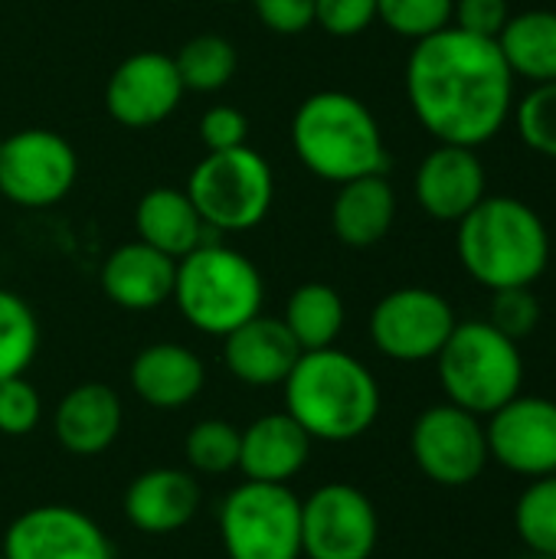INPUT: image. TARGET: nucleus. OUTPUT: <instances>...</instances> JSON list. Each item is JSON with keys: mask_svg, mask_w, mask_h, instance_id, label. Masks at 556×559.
Wrapping results in <instances>:
<instances>
[{"mask_svg": "<svg viewBox=\"0 0 556 559\" xmlns=\"http://www.w3.org/2000/svg\"><path fill=\"white\" fill-rule=\"evenodd\" d=\"M406 98L439 144L482 147L511 121L514 75L495 39L446 26L413 46Z\"/></svg>", "mask_w": 556, "mask_h": 559, "instance_id": "f257e3e1", "label": "nucleus"}, {"mask_svg": "<svg viewBox=\"0 0 556 559\" xmlns=\"http://www.w3.org/2000/svg\"><path fill=\"white\" fill-rule=\"evenodd\" d=\"M285 413L311 436V442H354L367 436L380 416V383L364 360L347 350H305L282 383Z\"/></svg>", "mask_w": 556, "mask_h": 559, "instance_id": "f03ea898", "label": "nucleus"}, {"mask_svg": "<svg viewBox=\"0 0 556 559\" xmlns=\"http://www.w3.org/2000/svg\"><path fill=\"white\" fill-rule=\"evenodd\" d=\"M456 226L459 262L488 292L534 288L551 265L547 223L518 197H485Z\"/></svg>", "mask_w": 556, "mask_h": 559, "instance_id": "7ed1b4c3", "label": "nucleus"}, {"mask_svg": "<svg viewBox=\"0 0 556 559\" xmlns=\"http://www.w3.org/2000/svg\"><path fill=\"white\" fill-rule=\"evenodd\" d=\"M298 160L328 183L387 174L390 154L377 115L351 92L324 88L308 95L292 118Z\"/></svg>", "mask_w": 556, "mask_h": 559, "instance_id": "20e7f679", "label": "nucleus"}, {"mask_svg": "<svg viewBox=\"0 0 556 559\" xmlns=\"http://www.w3.org/2000/svg\"><path fill=\"white\" fill-rule=\"evenodd\" d=\"M265 285L256 262L223 242H203L177 259L174 295L180 318L210 337H226L262 311Z\"/></svg>", "mask_w": 556, "mask_h": 559, "instance_id": "39448f33", "label": "nucleus"}, {"mask_svg": "<svg viewBox=\"0 0 556 559\" xmlns=\"http://www.w3.org/2000/svg\"><path fill=\"white\" fill-rule=\"evenodd\" d=\"M446 403L482 419L511 403L524 386V357L518 341L492 321H459L436 357Z\"/></svg>", "mask_w": 556, "mask_h": 559, "instance_id": "423d86ee", "label": "nucleus"}, {"mask_svg": "<svg viewBox=\"0 0 556 559\" xmlns=\"http://www.w3.org/2000/svg\"><path fill=\"white\" fill-rule=\"evenodd\" d=\"M200 219L213 233H246L259 226L275 200L272 164L249 144L229 151H206L187 180Z\"/></svg>", "mask_w": 556, "mask_h": 559, "instance_id": "0eeeda50", "label": "nucleus"}, {"mask_svg": "<svg viewBox=\"0 0 556 559\" xmlns=\"http://www.w3.org/2000/svg\"><path fill=\"white\" fill-rule=\"evenodd\" d=\"M226 559H301V498L288 485L246 481L220 504Z\"/></svg>", "mask_w": 556, "mask_h": 559, "instance_id": "6e6552de", "label": "nucleus"}, {"mask_svg": "<svg viewBox=\"0 0 556 559\" xmlns=\"http://www.w3.org/2000/svg\"><path fill=\"white\" fill-rule=\"evenodd\" d=\"M410 455L416 468L442 488L478 481L492 462L482 416L452 403L429 406L416 416L410 429Z\"/></svg>", "mask_w": 556, "mask_h": 559, "instance_id": "1a4fd4ad", "label": "nucleus"}, {"mask_svg": "<svg viewBox=\"0 0 556 559\" xmlns=\"http://www.w3.org/2000/svg\"><path fill=\"white\" fill-rule=\"evenodd\" d=\"M380 544L374 501L347 481H328L301 501V557L370 559Z\"/></svg>", "mask_w": 556, "mask_h": 559, "instance_id": "9d476101", "label": "nucleus"}, {"mask_svg": "<svg viewBox=\"0 0 556 559\" xmlns=\"http://www.w3.org/2000/svg\"><path fill=\"white\" fill-rule=\"evenodd\" d=\"M459 318L452 305L423 285L393 288L370 311V341L374 347L397 364H426L436 360Z\"/></svg>", "mask_w": 556, "mask_h": 559, "instance_id": "9b49d317", "label": "nucleus"}, {"mask_svg": "<svg viewBox=\"0 0 556 559\" xmlns=\"http://www.w3.org/2000/svg\"><path fill=\"white\" fill-rule=\"evenodd\" d=\"M79 177L72 144L49 128H23L3 138L0 147V193L26 210L59 203Z\"/></svg>", "mask_w": 556, "mask_h": 559, "instance_id": "f8f14e48", "label": "nucleus"}, {"mask_svg": "<svg viewBox=\"0 0 556 559\" xmlns=\"http://www.w3.org/2000/svg\"><path fill=\"white\" fill-rule=\"evenodd\" d=\"M488 459L521 478L556 475V400L518 393L485 426Z\"/></svg>", "mask_w": 556, "mask_h": 559, "instance_id": "ddd939ff", "label": "nucleus"}, {"mask_svg": "<svg viewBox=\"0 0 556 559\" xmlns=\"http://www.w3.org/2000/svg\"><path fill=\"white\" fill-rule=\"evenodd\" d=\"M3 559H111V540L79 508L39 504L16 514L3 534Z\"/></svg>", "mask_w": 556, "mask_h": 559, "instance_id": "4468645a", "label": "nucleus"}, {"mask_svg": "<svg viewBox=\"0 0 556 559\" xmlns=\"http://www.w3.org/2000/svg\"><path fill=\"white\" fill-rule=\"evenodd\" d=\"M184 82L177 75L174 56L144 49L118 62L105 85V108L121 128H154L167 121L180 98H184Z\"/></svg>", "mask_w": 556, "mask_h": 559, "instance_id": "2eb2a0df", "label": "nucleus"}, {"mask_svg": "<svg viewBox=\"0 0 556 559\" xmlns=\"http://www.w3.org/2000/svg\"><path fill=\"white\" fill-rule=\"evenodd\" d=\"M413 193L419 210L439 223H459L488 197V170L478 147L436 144L416 167Z\"/></svg>", "mask_w": 556, "mask_h": 559, "instance_id": "dca6fc26", "label": "nucleus"}, {"mask_svg": "<svg viewBox=\"0 0 556 559\" xmlns=\"http://www.w3.org/2000/svg\"><path fill=\"white\" fill-rule=\"evenodd\" d=\"M301 347L288 334L282 318L256 314L236 331L223 337V367L233 380L265 390V386H282L292 367L298 364Z\"/></svg>", "mask_w": 556, "mask_h": 559, "instance_id": "f3484780", "label": "nucleus"}, {"mask_svg": "<svg viewBox=\"0 0 556 559\" xmlns=\"http://www.w3.org/2000/svg\"><path fill=\"white\" fill-rule=\"evenodd\" d=\"M200 485L190 472L180 468H147L121 495L125 521L141 534H177L200 511Z\"/></svg>", "mask_w": 556, "mask_h": 559, "instance_id": "a211bd4d", "label": "nucleus"}, {"mask_svg": "<svg viewBox=\"0 0 556 559\" xmlns=\"http://www.w3.org/2000/svg\"><path fill=\"white\" fill-rule=\"evenodd\" d=\"M128 383L144 406L177 413L200 396L206 383V367L190 347L157 341L134 354L128 367Z\"/></svg>", "mask_w": 556, "mask_h": 559, "instance_id": "6ab92c4d", "label": "nucleus"}, {"mask_svg": "<svg viewBox=\"0 0 556 559\" xmlns=\"http://www.w3.org/2000/svg\"><path fill=\"white\" fill-rule=\"evenodd\" d=\"M311 436L282 409L249 423L239 436V472L246 481L288 485L311 459Z\"/></svg>", "mask_w": 556, "mask_h": 559, "instance_id": "aec40b11", "label": "nucleus"}, {"mask_svg": "<svg viewBox=\"0 0 556 559\" xmlns=\"http://www.w3.org/2000/svg\"><path fill=\"white\" fill-rule=\"evenodd\" d=\"M177 259L134 239L118 246L102 265V292L125 311H154L174 295Z\"/></svg>", "mask_w": 556, "mask_h": 559, "instance_id": "412c9836", "label": "nucleus"}, {"mask_svg": "<svg viewBox=\"0 0 556 559\" xmlns=\"http://www.w3.org/2000/svg\"><path fill=\"white\" fill-rule=\"evenodd\" d=\"M121 423H125L121 396L111 386L79 383L59 400L52 432L69 455L88 459L115 445V439L121 436Z\"/></svg>", "mask_w": 556, "mask_h": 559, "instance_id": "4be33fe9", "label": "nucleus"}, {"mask_svg": "<svg viewBox=\"0 0 556 559\" xmlns=\"http://www.w3.org/2000/svg\"><path fill=\"white\" fill-rule=\"evenodd\" d=\"M397 219V190L387 174H367L338 183L331 203V233L351 249H370L387 239Z\"/></svg>", "mask_w": 556, "mask_h": 559, "instance_id": "5701e85b", "label": "nucleus"}, {"mask_svg": "<svg viewBox=\"0 0 556 559\" xmlns=\"http://www.w3.org/2000/svg\"><path fill=\"white\" fill-rule=\"evenodd\" d=\"M138 239L161 249L170 259H184L206 239V223L200 219L187 190L177 187H154L141 197L134 210Z\"/></svg>", "mask_w": 556, "mask_h": 559, "instance_id": "b1692460", "label": "nucleus"}, {"mask_svg": "<svg viewBox=\"0 0 556 559\" xmlns=\"http://www.w3.org/2000/svg\"><path fill=\"white\" fill-rule=\"evenodd\" d=\"M495 43L514 79L531 85L556 82V10L511 13Z\"/></svg>", "mask_w": 556, "mask_h": 559, "instance_id": "393cba45", "label": "nucleus"}, {"mask_svg": "<svg viewBox=\"0 0 556 559\" xmlns=\"http://www.w3.org/2000/svg\"><path fill=\"white\" fill-rule=\"evenodd\" d=\"M282 321L295 337V344L301 347V354L334 347L347 321L344 298L338 295V288L324 282H305L288 295Z\"/></svg>", "mask_w": 556, "mask_h": 559, "instance_id": "a878e982", "label": "nucleus"}, {"mask_svg": "<svg viewBox=\"0 0 556 559\" xmlns=\"http://www.w3.org/2000/svg\"><path fill=\"white\" fill-rule=\"evenodd\" d=\"M174 66L187 92H220L236 75L239 56L226 36L200 33L177 49Z\"/></svg>", "mask_w": 556, "mask_h": 559, "instance_id": "bb28decb", "label": "nucleus"}, {"mask_svg": "<svg viewBox=\"0 0 556 559\" xmlns=\"http://www.w3.org/2000/svg\"><path fill=\"white\" fill-rule=\"evenodd\" d=\"M39 350V321L33 308L0 288V380L23 377Z\"/></svg>", "mask_w": 556, "mask_h": 559, "instance_id": "cd10ccee", "label": "nucleus"}, {"mask_svg": "<svg viewBox=\"0 0 556 559\" xmlns=\"http://www.w3.org/2000/svg\"><path fill=\"white\" fill-rule=\"evenodd\" d=\"M514 531L534 557L556 559V475L534 478L514 504Z\"/></svg>", "mask_w": 556, "mask_h": 559, "instance_id": "c85d7f7f", "label": "nucleus"}, {"mask_svg": "<svg viewBox=\"0 0 556 559\" xmlns=\"http://www.w3.org/2000/svg\"><path fill=\"white\" fill-rule=\"evenodd\" d=\"M242 429L229 419H200L184 442L187 465L200 475H226L239 465Z\"/></svg>", "mask_w": 556, "mask_h": 559, "instance_id": "c756f323", "label": "nucleus"}, {"mask_svg": "<svg viewBox=\"0 0 556 559\" xmlns=\"http://www.w3.org/2000/svg\"><path fill=\"white\" fill-rule=\"evenodd\" d=\"M514 124L521 141L541 154L556 160V82L531 85L521 102H514Z\"/></svg>", "mask_w": 556, "mask_h": 559, "instance_id": "7c9ffc66", "label": "nucleus"}, {"mask_svg": "<svg viewBox=\"0 0 556 559\" xmlns=\"http://www.w3.org/2000/svg\"><path fill=\"white\" fill-rule=\"evenodd\" d=\"M456 0H377V20L403 36V39H426L446 26H452Z\"/></svg>", "mask_w": 556, "mask_h": 559, "instance_id": "2f4dec72", "label": "nucleus"}, {"mask_svg": "<svg viewBox=\"0 0 556 559\" xmlns=\"http://www.w3.org/2000/svg\"><path fill=\"white\" fill-rule=\"evenodd\" d=\"M541 318H544V305L534 295V288H501L492 292V314L485 321H492L505 337L521 344L541 328Z\"/></svg>", "mask_w": 556, "mask_h": 559, "instance_id": "473e14b6", "label": "nucleus"}, {"mask_svg": "<svg viewBox=\"0 0 556 559\" xmlns=\"http://www.w3.org/2000/svg\"><path fill=\"white\" fill-rule=\"evenodd\" d=\"M43 400L39 390L26 377L0 380V432L10 439L29 436L39 426Z\"/></svg>", "mask_w": 556, "mask_h": 559, "instance_id": "72a5a7b5", "label": "nucleus"}, {"mask_svg": "<svg viewBox=\"0 0 556 559\" xmlns=\"http://www.w3.org/2000/svg\"><path fill=\"white\" fill-rule=\"evenodd\" d=\"M377 20V0H315V23L341 39L360 36Z\"/></svg>", "mask_w": 556, "mask_h": 559, "instance_id": "f704fd0d", "label": "nucleus"}, {"mask_svg": "<svg viewBox=\"0 0 556 559\" xmlns=\"http://www.w3.org/2000/svg\"><path fill=\"white\" fill-rule=\"evenodd\" d=\"M200 141L206 151H229L242 147L249 138V121L239 108L233 105H213L200 115Z\"/></svg>", "mask_w": 556, "mask_h": 559, "instance_id": "c9c22d12", "label": "nucleus"}, {"mask_svg": "<svg viewBox=\"0 0 556 559\" xmlns=\"http://www.w3.org/2000/svg\"><path fill=\"white\" fill-rule=\"evenodd\" d=\"M508 20H511L508 0H456L452 7V26L485 39H498Z\"/></svg>", "mask_w": 556, "mask_h": 559, "instance_id": "e433bc0d", "label": "nucleus"}, {"mask_svg": "<svg viewBox=\"0 0 556 559\" xmlns=\"http://www.w3.org/2000/svg\"><path fill=\"white\" fill-rule=\"evenodd\" d=\"M252 10L279 36H298L315 26V0H252Z\"/></svg>", "mask_w": 556, "mask_h": 559, "instance_id": "4c0bfd02", "label": "nucleus"}, {"mask_svg": "<svg viewBox=\"0 0 556 559\" xmlns=\"http://www.w3.org/2000/svg\"><path fill=\"white\" fill-rule=\"evenodd\" d=\"M220 3H239V0H220Z\"/></svg>", "mask_w": 556, "mask_h": 559, "instance_id": "58836bf2", "label": "nucleus"}, {"mask_svg": "<svg viewBox=\"0 0 556 559\" xmlns=\"http://www.w3.org/2000/svg\"><path fill=\"white\" fill-rule=\"evenodd\" d=\"M531 559H554V557H534V554H531Z\"/></svg>", "mask_w": 556, "mask_h": 559, "instance_id": "ea45409f", "label": "nucleus"}, {"mask_svg": "<svg viewBox=\"0 0 556 559\" xmlns=\"http://www.w3.org/2000/svg\"><path fill=\"white\" fill-rule=\"evenodd\" d=\"M0 147H3V138H0Z\"/></svg>", "mask_w": 556, "mask_h": 559, "instance_id": "a19ab883", "label": "nucleus"}, {"mask_svg": "<svg viewBox=\"0 0 556 559\" xmlns=\"http://www.w3.org/2000/svg\"><path fill=\"white\" fill-rule=\"evenodd\" d=\"M0 559H3V554H0Z\"/></svg>", "mask_w": 556, "mask_h": 559, "instance_id": "79ce46f5", "label": "nucleus"}]
</instances>
